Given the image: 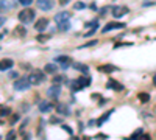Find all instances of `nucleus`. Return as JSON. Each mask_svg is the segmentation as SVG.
<instances>
[{
    "label": "nucleus",
    "mask_w": 156,
    "mask_h": 140,
    "mask_svg": "<svg viewBox=\"0 0 156 140\" xmlns=\"http://www.w3.org/2000/svg\"><path fill=\"white\" fill-rule=\"evenodd\" d=\"M34 17H36V14H34V11L31 10V8H24L19 14H17V19H19V22L20 24H24V25H27V24H31V22L34 20Z\"/></svg>",
    "instance_id": "f257e3e1"
},
{
    "label": "nucleus",
    "mask_w": 156,
    "mask_h": 140,
    "mask_svg": "<svg viewBox=\"0 0 156 140\" xmlns=\"http://www.w3.org/2000/svg\"><path fill=\"white\" fill-rule=\"evenodd\" d=\"M91 83H92V81H91L89 76H80V78H77L72 83V90L73 92H78V90L86 89L88 86H91Z\"/></svg>",
    "instance_id": "f03ea898"
},
{
    "label": "nucleus",
    "mask_w": 156,
    "mask_h": 140,
    "mask_svg": "<svg viewBox=\"0 0 156 140\" xmlns=\"http://www.w3.org/2000/svg\"><path fill=\"white\" fill-rule=\"evenodd\" d=\"M28 79H30V83L33 84V86L42 84L44 81H45V72H42V70H33L28 75Z\"/></svg>",
    "instance_id": "7ed1b4c3"
},
{
    "label": "nucleus",
    "mask_w": 156,
    "mask_h": 140,
    "mask_svg": "<svg viewBox=\"0 0 156 140\" xmlns=\"http://www.w3.org/2000/svg\"><path fill=\"white\" fill-rule=\"evenodd\" d=\"M30 86H33L30 83V79H28V76L27 78H19V79H16L14 81V84H13V87H14L16 90H27V89H30Z\"/></svg>",
    "instance_id": "20e7f679"
},
{
    "label": "nucleus",
    "mask_w": 156,
    "mask_h": 140,
    "mask_svg": "<svg viewBox=\"0 0 156 140\" xmlns=\"http://www.w3.org/2000/svg\"><path fill=\"white\" fill-rule=\"evenodd\" d=\"M59 95H61V86L59 84H53L47 89V97L50 100H56V98H59Z\"/></svg>",
    "instance_id": "39448f33"
},
{
    "label": "nucleus",
    "mask_w": 156,
    "mask_h": 140,
    "mask_svg": "<svg viewBox=\"0 0 156 140\" xmlns=\"http://www.w3.org/2000/svg\"><path fill=\"white\" fill-rule=\"evenodd\" d=\"M128 6L125 5H116L112 6V17H116V19H120V17H123L125 14H128Z\"/></svg>",
    "instance_id": "423d86ee"
},
{
    "label": "nucleus",
    "mask_w": 156,
    "mask_h": 140,
    "mask_svg": "<svg viewBox=\"0 0 156 140\" xmlns=\"http://www.w3.org/2000/svg\"><path fill=\"white\" fill-rule=\"evenodd\" d=\"M48 26V19L47 17H41V19H38L34 22V30L38 31V33H44L45 30H47Z\"/></svg>",
    "instance_id": "0eeeda50"
},
{
    "label": "nucleus",
    "mask_w": 156,
    "mask_h": 140,
    "mask_svg": "<svg viewBox=\"0 0 156 140\" xmlns=\"http://www.w3.org/2000/svg\"><path fill=\"white\" fill-rule=\"evenodd\" d=\"M56 62H59L63 70H67L69 67H72V64H73L72 58H69V56H56Z\"/></svg>",
    "instance_id": "6e6552de"
},
{
    "label": "nucleus",
    "mask_w": 156,
    "mask_h": 140,
    "mask_svg": "<svg viewBox=\"0 0 156 140\" xmlns=\"http://www.w3.org/2000/svg\"><path fill=\"white\" fill-rule=\"evenodd\" d=\"M119 28H125V24H123V22H108V24L103 26L102 33H108V31H111V30H119Z\"/></svg>",
    "instance_id": "1a4fd4ad"
},
{
    "label": "nucleus",
    "mask_w": 156,
    "mask_h": 140,
    "mask_svg": "<svg viewBox=\"0 0 156 140\" xmlns=\"http://www.w3.org/2000/svg\"><path fill=\"white\" fill-rule=\"evenodd\" d=\"M55 6V0H38V8L41 11H50Z\"/></svg>",
    "instance_id": "9d476101"
},
{
    "label": "nucleus",
    "mask_w": 156,
    "mask_h": 140,
    "mask_svg": "<svg viewBox=\"0 0 156 140\" xmlns=\"http://www.w3.org/2000/svg\"><path fill=\"white\" fill-rule=\"evenodd\" d=\"M55 22L56 24H63V22H69L70 20V13L69 11H59V13H56L55 14Z\"/></svg>",
    "instance_id": "9b49d317"
},
{
    "label": "nucleus",
    "mask_w": 156,
    "mask_h": 140,
    "mask_svg": "<svg viewBox=\"0 0 156 140\" xmlns=\"http://www.w3.org/2000/svg\"><path fill=\"white\" fill-rule=\"evenodd\" d=\"M14 67V61L11 59V58H5V59L0 61V72H6Z\"/></svg>",
    "instance_id": "f8f14e48"
},
{
    "label": "nucleus",
    "mask_w": 156,
    "mask_h": 140,
    "mask_svg": "<svg viewBox=\"0 0 156 140\" xmlns=\"http://www.w3.org/2000/svg\"><path fill=\"white\" fill-rule=\"evenodd\" d=\"M106 87L108 89H112V90H116V92H122L123 89V84H120L119 81H116V79H109L108 83H106Z\"/></svg>",
    "instance_id": "ddd939ff"
},
{
    "label": "nucleus",
    "mask_w": 156,
    "mask_h": 140,
    "mask_svg": "<svg viewBox=\"0 0 156 140\" xmlns=\"http://www.w3.org/2000/svg\"><path fill=\"white\" fill-rule=\"evenodd\" d=\"M97 70L100 72V73H112V72L117 70V67L112 65V64H103V65H98Z\"/></svg>",
    "instance_id": "4468645a"
},
{
    "label": "nucleus",
    "mask_w": 156,
    "mask_h": 140,
    "mask_svg": "<svg viewBox=\"0 0 156 140\" xmlns=\"http://www.w3.org/2000/svg\"><path fill=\"white\" fill-rule=\"evenodd\" d=\"M72 67H73L75 70L81 72V73H84V75H88V73H89V67L86 65V64H81V62H73Z\"/></svg>",
    "instance_id": "2eb2a0df"
},
{
    "label": "nucleus",
    "mask_w": 156,
    "mask_h": 140,
    "mask_svg": "<svg viewBox=\"0 0 156 140\" xmlns=\"http://www.w3.org/2000/svg\"><path fill=\"white\" fill-rule=\"evenodd\" d=\"M38 107H39V111H41V112H44V114H45V112H50V111H52L53 104H52L50 101H41Z\"/></svg>",
    "instance_id": "dca6fc26"
},
{
    "label": "nucleus",
    "mask_w": 156,
    "mask_h": 140,
    "mask_svg": "<svg viewBox=\"0 0 156 140\" xmlns=\"http://www.w3.org/2000/svg\"><path fill=\"white\" fill-rule=\"evenodd\" d=\"M13 6H14V5H13V3H10L8 0H0V13L10 11Z\"/></svg>",
    "instance_id": "f3484780"
},
{
    "label": "nucleus",
    "mask_w": 156,
    "mask_h": 140,
    "mask_svg": "<svg viewBox=\"0 0 156 140\" xmlns=\"http://www.w3.org/2000/svg\"><path fill=\"white\" fill-rule=\"evenodd\" d=\"M56 111H58V114H61V115H69L70 114V109H69L67 104H58Z\"/></svg>",
    "instance_id": "a211bd4d"
},
{
    "label": "nucleus",
    "mask_w": 156,
    "mask_h": 140,
    "mask_svg": "<svg viewBox=\"0 0 156 140\" xmlns=\"http://www.w3.org/2000/svg\"><path fill=\"white\" fill-rule=\"evenodd\" d=\"M112 112H114V109H111V111H108V112H105V114L102 115V118H98L97 120V125L98 126H102L105 121H108V118H109V115H112Z\"/></svg>",
    "instance_id": "6ab92c4d"
},
{
    "label": "nucleus",
    "mask_w": 156,
    "mask_h": 140,
    "mask_svg": "<svg viewBox=\"0 0 156 140\" xmlns=\"http://www.w3.org/2000/svg\"><path fill=\"white\" fill-rule=\"evenodd\" d=\"M137 98H139L141 103H148L150 101V93L148 92H139L137 93Z\"/></svg>",
    "instance_id": "aec40b11"
},
{
    "label": "nucleus",
    "mask_w": 156,
    "mask_h": 140,
    "mask_svg": "<svg viewBox=\"0 0 156 140\" xmlns=\"http://www.w3.org/2000/svg\"><path fill=\"white\" fill-rule=\"evenodd\" d=\"M56 70H58V67L55 64H47L44 67V72H45V73H50V75H55V73H56Z\"/></svg>",
    "instance_id": "412c9836"
},
{
    "label": "nucleus",
    "mask_w": 156,
    "mask_h": 140,
    "mask_svg": "<svg viewBox=\"0 0 156 140\" xmlns=\"http://www.w3.org/2000/svg\"><path fill=\"white\" fill-rule=\"evenodd\" d=\"M142 134H144V131H142V129L139 128V129H137V131H134V132H133V134H131V137H128L126 140H139Z\"/></svg>",
    "instance_id": "4be33fe9"
},
{
    "label": "nucleus",
    "mask_w": 156,
    "mask_h": 140,
    "mask_svg": "<svg viewBox=\"0 0 156 140\" xmlns=\"http://www.w3.org/2000/svg\"><path fill=\"white\" fill-rule=\"evenodd\" d=\"M58 30L64 31V33L69 31V30H70V20H69V22H63V24H58Z\"/></svg>",
    "instance_id": "5701e85b"
},
{
    "label": "nucleus",
    "mask_w": 156,
    "mask_h": 140,
    "mask_svg": "<svg viewBox=\"0 0 156 140\" xmlns=\"http://www.w3.org/2000/svg\"><path fill=\"white\" fill-rule=\"evenodd\" d=\"M73 10H77V11L86 10V3H83V2H75V5H73Z\"/></svg>",
    "instance_id": "b1692460"
},
{
    "label": "nucleus",
    "mask_w": 156,
    "mask_h": 140,
    "mask_svg": "<svg viewBox=\"0 0 156 140\" xmlns=\"http://www.w3.org/2000/svg\"><path fill=\"white\" fill-rule=\"evenodd\" d=\"M50 38H52L50 34H38V38H36V40H38V42H45V40H48Z\"/></svg>",
    "instance_id": "393cba45"
},
{
    "label": "nucleus",
    "mask_w": 156,
    "mask_h": 140,
    "mask_svg": "<svg viewBox=\"0 0 156 140\" xmlns=\"http://www.w3.org/2000/svg\"><path fill=\"white\" fill-rule=\"evenodd\" d=\"M14 33H16L17 36H25V34H27V30L24 28V26H17Z\"/></svg>",
    "instance_id": "a878e982"
},
{
    "label": "nucleus",
    "mask_w": 156,
    "mask_h": 140,
    "mask_svg": "<svg viewBox=\"0 0 156 140\" xmlns=\"http://www.w3.org/2000/svg\"><path fill=\"white\" fill-rule=\"evenodd\" d=\"M97 30H98V26H95V28H91L89 31H86V33H84V38H91L92 34L97 33Z\"/></svg>",
    "instance_id": "bb28decb"
},
{
    "label": "nucleus",
    "mask_w": 156,
    "mask_h": 140,
    "mask_svg": "<svg viewBox=\"0 0 156 140\" xmlns=\"http://www.w3.org/2000/svg\"><path fill=\"white\" fill-rule=\"evenodd\" d=\"M64 79H66V78H64V76H55V78H53V84H61V83H64Z\"/></svg>",
    "instance_id": "cd10ccee"
},
{
    "label": "nucleus",
    "mask_w": 156,
    "mask_h": 140,
    "mask_svg": "<svg viewBox=\"0 0 156 140\" xmlns=\"http://www.w3.org/2000/svg\"><path fill=\"white\" fill-rule=\"evenodd\" d=\"M123 45L130 47V45H133V42H117V44H114V48H120V47H123Z\"/></svg>",
    "instance_id": "c85d7f7f"
},
{
    "label": "nucleus",
    "mask_w": 156,
    "mask_h": 140,
    "mask_svg": "<svg viewBox=\"0 0 156 140\" xmlns=\"http://www.w3.org/2000/svg\"><path fill=\"white\" fill-rule=\"evenodd\" d=\"M19 118H20V117L17 115V114H13V115H11V118H10V123H11V125H14V123H17V121H19Z\"/></svg>",
    "instance_id": "c756f323"
},
{
    "label": "nucleus",
    "mask_w": 156,
    "mask_h": 140,
    "mask_svg": "<svg viewBox=\"0 0 156 140\" xmlns=\"http://www.w3.org/2000/svg\"><path fill=\"white\" fill-rule=\"evenodd\" d=\"M5 140H16V132H14V131H10V132L6 134Z\"/></svg>",
    "instance_id": "7c9ffc66"
},
{
    "label": "nucleus",
    "mask_w": 156,
    "mask_h": 140,
    "mask_svg": "<svg viewBox=\"0 0 156 140\" xmlns=\"http://www.w3.org/2000/svg\"><path fill=\"white\" fill-rule=\"evenodd\" d=\"M11 114V109L10 107H5V109L0 111V117H5V115H10Z\"/></svg>",
    "instance_id": "2f4dec72"
},
{
    "label": "nucleus",
    "mask_w": 156,
    "mask_h": 140,
    "mask_svg": "<svg viewBox=\"0 0 156 140\" xmlns=\"http://www.w3.org/2000/svg\"><path fill=\"white\" fill-rule=\"evenodd\" d=\"M98 40H91V42H88V44H84V45H81L80 48H86V47H92V45H95Z\"/></svg>",
    "instance_id": "473e14b6"
},
{
    "label": "nucleus",
    "mask_w": 156,
    "mask_h": 140,
    "mask_svg": "<svg viewBox=\"0 0 156 140\" xmlns=\"http://www.w3.org/2000/svg\"><path fill=\"white\" fill-rule=\"evenodd\" d=\"M31 2H33V0H19V3H20V5H24L25 8L28 5H31Z\"/></svg>",
    "instance_id": "72a5a7b5"
},
{
    "label": "nucleus",
    "mask_w": 156,
    "mask_h": 140,
    "mask_svg": "<svg viewBox=\"0 0 156 140\" xmlns=\"http://www.w3.org/2000/svg\"><path fill=\"white\" fill-rule=\"evenodd\" d=\"M63 129H64V131H66V132H67V134H73V131H72V128H70V126H67V125H63Z\"/></svg>",
    "instance_id": "f704fd0d"
},
{
    "label": "nucleus",
    "mask_w": 156,
    "mask_h": 140,
    "mask_svg": "<svg viewBox=\"0 0 156 140\" xmlns=\"http://www.w3.org/2000/svg\"><path fill=\"white\" fill-rule=\"evenodd\" d=\"M139 140H151V135L150 134H142Z\"/></svg>",
    "instance_id": "c9c22d12"
},
{
    "label": "nucleus",
    "mask_w": 156,
    "mask_h": 140,
    "mask_svg": "<svg viewBox=\"0 0 156 140\" xmlns=\"http://www.w3.org/2000/svg\"><path fill=\"white\" fill-rule=\"evenodd\" d=\"M153 5H156L155 2H145L144 5H142V6H144V8H148V6H153Z\"/></svg>",
    "instance_id": "e433bc0d"
},
{
    "label": "nucleus",
    "mask_w": 156,
    "mask_h": 140,
    "mask_svg": "<svg viewBox=\"0 0 156 140\" xmlns=\"http://www.w3.org/2000/svg\"><path fill=\"white\" fill-rule=\"evenodd\" d=\"M5 22H6V17H2V16H0V28L5 25Z\"/></svg>",
    "instance_id": "4c0bfd02"
},
{
    "label": "nucleus",
    "mask_w": 156,
    "mask_h": 140,
    "mask_svg": "<svg viewBox=\"0 0 156 140\" xmlns=\"http://www.w3.org/2000/svg\"><path fill=\"white\" fill-rule=\"evenodd\" d=\"M17 76H19V75H17L16 72H11V73H10V78H11V79H13V78H17Z\"/></svg>",
    "instance_id": "58836bf2"
},
{
    "label": "nucleus",
    "mask_w": 156,
    "mask_h": 140,
    "mask_svg": "<svg viewBox=\"0 0 156 140\" xmlns=\"http://www.w3.org/2000/svg\"><path fill=\"white\" fill-rule=\"evenodd\" d=\"M59 121H61L59 118H52V120H50V123H59Z\"/></svg>",
    "instance_id": "ea45409f"
},
{
    "label": "nucleus",
    "mask_w": 156,
    "mask_h": 140,
    "mask_svg": "<svg viewBox=\"0 0 156 140\" xmlns=\"http://www.w3.org/2000/svg\"><path fill=\"white\" fill-rule=\"evenodd\" d=\"M69 2V0H61V6H64V5H66V3Z\"/></svg>",
    "instance_id": "a19ab883"
},
{
    "label": "nucleus",
    "mask_w": 156,
    "mask_h": 140,
    "mask_svg": "<svg viewBox=\"0 0 156 140\" xmlns=\"http://www.w3.org/2000/svg\"><path fill=\"white\" fill-rule=\"evenodd\" d=\"M153 84L156 86V73H155V76H153Z\"/></svg>",
    "instance_id": "79ce46f5"
},
{
    "label": "nucleus",
    "mask_w": 156,
    "mask_h": 140,
    "mask_svg": "<svg viewBox=\"0 0 156 140\" xmlns=\"http://www.w3.org/2000/svg\"><path fill=\"white\" fill-rule=\"evenodd\" d=\"M2 123H3V121H2V120H0V125H2Z\"/></svg>",
    "instance_id": "37998d69"
},
{
    "label": "nucleus",
    "mask_w": 156,
    "mask_h": 140,
    "mask_svg": "<svg viewBox=\"0 0 156 140\" xmlns=\"http://www.w3.org/2000/svg\"><path fill=\"white\" fill-rule=\"evenodd\" d=\"M0 140H2V135H0Z\"/></svg>",
    "instance_id": "c03bdc74"
}]
</instances>
